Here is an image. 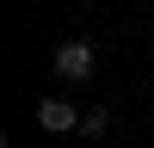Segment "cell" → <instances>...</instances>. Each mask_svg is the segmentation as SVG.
Wrapping results in <instances>:
<instances>
[{"instance_id": "1", "label": "cell", "mask_w": 154, "mask_h": 148, "mask_svg": "<svg viewBox=\"0 0 154 148\" xmlns=\"http://www.w3.org/2000/svg\"><path fill=\"white\" fill-rule=\"evenodd\" d=\"M56 74L62 80H86V74H93V43H86V37H68V43L56 49Z\"/></svg>"}, {"instance_id": "2", "label": "cell", "mask_w": 154, "mask_h": 148, "mask_svg": "<svg viewBox=\"0 0 154 148\" xmlns=\"http://www.w3.org/2000/svg\"><path fill=\"white\" fill-rule=\"evenodd\" d=\"M37 123L56 130V136H68V130H80V111H74L68 99H43V105H37Z\"/></svg>"}, {"instance_id": "3", "label": "cell", "mask_w": 154, "mask_h": 148, "mask_svg": "<svg viewBox=\"0 0 154 148\" xmlns=\"http://www.w3.org/2000/svg\"><path fill=\"white\" fill-rule=\"evenodd\" d=\"M105 130H111V111H105V105L80 111V136H105Z\"/></svg>"}]
</instances>
